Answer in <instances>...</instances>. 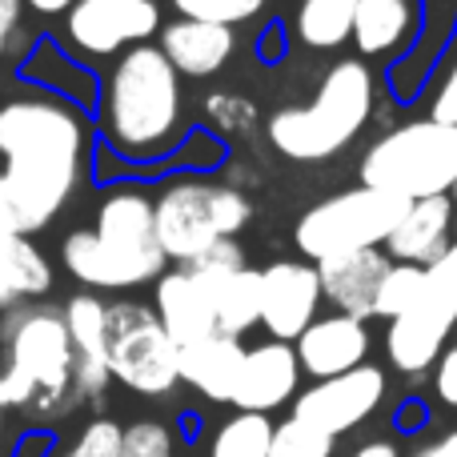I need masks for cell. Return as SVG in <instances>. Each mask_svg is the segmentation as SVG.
I'll return each mask as SVG.
<instances>
[{
    "mask_svg": "<svg viewBox=\"0 0 457 457\" xmlns=\"http://www.w3.org/2000/svg\"><path fill=\"white\" fill-rule=\"evenodd\" d=\"M434 389H437V397H442L445 405H453V410H457V345L445 349L442 361H437Z\"/></svg>",
    "mask_w": 457,
    "mask_h": 457,
    "instance_id": "33",
    "label": "cell"
},
{
    "mask_svg": "<svg viewBox=\"0 0 457 457\" xmlns=\"http://www.w3.org/2000/svg\"><path fill=\"white\" fill-rule=\"evenodd\" d=\"M450 228H453V201L450 197H426L410 201L405 217L386 241V257L397 265H421L437 261L450 249Z\"/></svg>",
    "mask_w": 457,
    "mask_h": 457,
    "instance_id": "19",
    "label": "cell"
},
{
    "mask_svg": "<svg viewBox=\"0 0 457 457\" xmlns=\"http://www.w3.org/2000/svg\"><path fill=\"white\" fill-rule=\"evenodd\" d=\"M361 185L402 201L450 197L457 189V125L405 120L361 157Z\"/></svg>",
    "mask_w": 457,
    "mask_h": 457,
    "instance_id": "5",
    "label": "cell"
},
{
    "mask_svg": "<svg viewBox=\"0 0 457 457\" xmlns=\"http://www.w3.org/2000/svg\"><path fill=\"white\" fill-rule=\"evenodd\" d=\"M29 8H37V12H45V16H56V12H69L77 0H24Z\"/></svg>",
    "mask_w": 457,
    "mask_h": 457,
    "instance_id": "38",
    "label": "cell"
},
{
    "mask_svg": "<svg viewBox=\"0 0 457 457\" xmlns=\"http://www.w3.org/2000/svg\"><path fill=\"white\" fill-rule=\"evenodd\" d=\"M457 325V241L421 269V297L410 313L389 321L386 353L397 373H426L442 361L445 341Z\"/></svg>",
    "mask_w": 457,
    "mask_h": 457,
    "instance_id": "8",
    "label": "cell"
},
{
    "mask_svg": "<svg viewBox=\"0 0 457 457\" xmlns=\"http://www.w3.org/2000/svg\"><path fill=\"white\" fill-rule=\"evenodd\" d=\"M297 365L301 373L317 381H329V378H341V373L357 370L365 365V353H370V329L365 321L357 317H345V313H329V317H317L297 341Z\"/></svg>",
    "mask_w": 457,
    "mask_h": 457,
    "instance_id": "15",
    "label": "cell"
},
{
    "mask_svg": "<svg viewBox=\"0 0 457 457\" xmlns=\"http://www.w3.org/2000/svg\"><path fill=\"white\" fill-rule=\"evenodd\" d=\"M453 217H457V189H453Z\"/></svg>",
    "mask_w": 457,
    "mask_h": 457,
    "instance_id": "40",
    "label": "cell"
},
{
    "mask_svg": "<svg viewBox=\"0 0 457 457\" xmlns=\"http://www.w3.org/2000/svg\"><path fill=\"white\" fill-rule=\"evenodd\" d=\"M421 297V265H389V273L381 277L378 289V305H373V317L381 321H397L402 313H410Z\"/></svg>",
    "mask_w": 457,
    "mask_h": 457,
    "instance_id": "27",
    "label": "cell"
},
{
    "mask_svg": "<svg viewBox=\"0 0 457 457\" xmlns=\"http://www.w3.org/2000/svg\"><path fill=\"white\" fill-rule=\"evenodd\" d=\"M153 313L161 317L165 333L181 349L197 345V341H205V337H217L213 301H209L205 281H201L189 265L157 277V289H153Z\"/></svg>",
    "mask_w": 457,
    "mask_h": 457,
    "instance_id": "18",
    "label": "cell"
},
{
    "mask_svg": "<svg viewBox=\"0 0 457 457\" xmlns=\"http://www.w3.org/2000/svg\"><path fill=\"white\" fill-rule=\"evenodd\" d=\"M418 0H357L353 45L361 56H397L418 32Z\"/></svg>",
    "mask_w": 457,
    "mask_h": 457,
    "instance_id": "23",
    "label": "cell"
},
{
    "mask_svg": "<svg viewBox=\"0 0 457 457\" xmlns=\"http://www.w3.org/2000/svg\"><path fill=\"white\" fill-rule=\"evenodd\" d=\"M120 457H173V434L161 421H133L120 442Z\"/></svg>",
    "mask_w": 457,
    "mask_h": 457,
    "instance_id": "32",
    "label": "cell"
},
{
    "mask_svg": "<svg viewBox=\"0 0 457 457\" xmlns=\"http://www.w3.org/2000/svg\"><path fill=\"white\" fill-rule=\"evenodd\" d=\"M429 117L442 120V125H457V61L450 69V77L442 80V88H437L434 96V109H429Z\"/></svg>",
    "mask_w": 457,
    "mask_h": 457,
    "instance_id": "34",
    "label": "cell"
},
{
    "mask_svg": "<svg viewBox=\"0 0 457 457\" xmlns=\"http://www.w3.org/2000/svg\"><path fill=\"white\" fill-rule=\"evenodd\" d=\"M88 133L72 104L21 96L0 109V237L45 228L72 197L85 169Z\"/></svg>",
    "mask_w": 457,
    "mask_h": 457,
    "instance_id": "1",
    "label": "cell"
},
{
    "mask_svg": "<svg viewBox=\"0 0 457 457\" xmlns=\"http://www.w3.org/2000/svg\"><path fill=\"white\" fill-rule=\"evenodd\" d=\"M357 0H297L293 37L313 53H333L353 37Z\"/></svg>",
    "mask_w": 457,
    "mask_h": 457,
    "instance_id": "25",
    "label": "cell"
},
{
    "mask_svg": "<svg viewBox=\"0 0 457 457\" xmlns=\"http://www.w3.org/2000/svg\"><path fill=\"white\" fill-rule=\"evenodd\" d=\"M410 201L389 197L378 189H345L337 197H325L313 205L293 228V241L309 261H325L337 253H357V249H386L389 233L405 217Z\"/></svg>",
    "mask_w": 457,
    "mask_h": 457,
    "instance_id": "7",
    "label": "cell"
},
{
    "mask_svg": "<svg viewBox=\"0 0 457 457\" xmlns=\"http://www.w3.org/2000/svg\"><path fill=\"white\" fill-rule=\"evenodd\" d=\"M0 341L8 349V365L0 370V405L4 410H32L40 418L64 413L72 394V341L64 325V309L16 305L0 321Z\"/></svg>",
    "mask_w": 457,
    "mask_h": 457,
    "instance_id": "3",
    "label": "cell"
},
{
    "mask_svg": "<svg viewBox=\"0 0 457 457\" xmlns=\"http://www.w3.org/2000/svg\"><path fill=\"white\" fill-rule=\"evenodd\" d=\"M64 325H69V341H72V394L77 402H101L109 389L112 373H109V305L93 293H77L64 305Z\"/></svg>",
    "mask_w": 457,
    "mask_h": 457,
    "instance_id": "14",
    "label": "cell"
},
{
    "mask_svg": "<svg viewBox=\"0 0 457 457\" xmlns=\"http://www.w3.org/2000/svg\"><path fill=\"white\" fill-rule=\"evenodd\" d=\"M381 397H386V373L378 365H357V370L341 373V378L313 381L305 394H297L293 418L337 437L361 426L381 405Z\"/></svg>",
    "mask_w": 457,
    "mask_h": 457,
    "instance_id": "11",
    "label": "cell"
},
{
    "mask_svg": "<svg viewBox=\"0 0 457 457\" xmlns=\"http://www.w3.org/2000/svg\"><path fill=\"white\" fill-rule=\"evenodd\" d=\"M4 48H8V32L0 29V56H4Z\"/></svg>",
    "mask_w": 457,
    "mask_h": 457,
    "instance_id": "39",
    "label": "cell"
},
{
    "mask_svg": "<svg viewBox=\"0 0 457 457\" xmlns=\"http://www.w3.org/2000/svg\"><path fill=\"white\" fill-rule=\"evenodd\" d=\"M161 53L177 69V77H213L228 64V56L237 53L233 29L221 24H201V21H173L161 32Z\"/></svg>",
    "mask_w": 457,
    "mask_h": 457,
    "instance_id": "20",
    "label": "cell"
},
{
    "mask_svg": "<svg viewBox=\"0 0 457 457\" xmlns=\"http://www.w3.org/2000/svg\"><path fill=\"white\" fill-rule=\"evenodd\" d=\"M253 217V205L241 189L213 181H173L153 201L157 245L169 261L193 265L213 245L233 241Z\"/></svg>",
    "mask_w": 457,
    "mask_h": 457,
    "instance_id": "6",
    "label": "cell"
},
{
    "mask_svg": "<svg viewBox=\"0 0 457 457\" xmlns=\"http://www.w3.org/2000/svg\"><path fill=\"white\" fill-rule=\"evenodd\" d=\"M173 8L181 12V21H201V24H245L265 8V0H173Z\"/></svg>",
    "mask_w": 457,
    "mask_h": 457,
    "instance_id": "29",
    "label": "cell"
},
{
    "mask_svg": "<svg viewBox=\"0 0 457 457\" xmlns=\"http://www.w3.org/2000/svg\"><path fill=\"white\" fill-rule=\"evenodd\" d=\"M269 457H333V437L305 426V421L289 418V421H281V426H273Z\"/></svg>",
    "mask_w": 457,
    "mask_h": 457,
    "instance_id": "28",
    "label": "cell"
},
{
    "mask_svg": "<svg viewBox=\"0 0 457 457\" xmlns=\"http://www.w3.org/2000/svg\"><path fill=\"white\" fill-rule=\"evenodd\" d=\"M273 445V421L265 413H237L213 437L209 457H269Z\"/></svg>",
    "mask_w": 457,
    "mask_h": 457,
    "instance_id": "26",
    "label": "cell"
},
{
    "mask_svg": "<svg viewBox=\"0 0 457 457\" xmlns=\"http://www.w3.org/2000/svg\"><path fill=\"white\" fill-rule=\"evenodd\" d=\"M394 261L386 249H357V253H337V257L317 261V281H321V297L329 301L337 313L370 321L373 305H378L381 277L389 273Z\"/></svg>",
    "mask_w": 457,
    "mask_h": 457,
    "instance_id": "17",
    "label": "cell"
},
{
    "mask_svg": "<svg viewBox=\"0 0 457 457\" xmlns=\"http://www.w3.org/2000/svg\"><path fill=\"white\" fill-rule=\"evenodd\" d=\"M185 117L181 77L157 45H137L104 85V137L125 157H157L177 141Z\"/></svg>",
    "mask_w": 457,
    "mask_h": 457,
    "instance_id": "2",
    "label": "cell"
},
{
    "mask_svg": "<svg viewBox=\"0 0 457 457\" xmlns=\"http://www.w3.org/2000/svg\"><path fill=\"white\" fill-rule=\"evenodd\" d=\"M205 120H213V125L228 137H241V133H253V125H257V109L237 93H213L205 101Z\"/></svg>",
    "mask_w": 457,
    "mask_h": 457,
    "instance_id": "30",
    "label": "cell"
},
{
    "mask_svg": "<svg viewBox=\"0 0 457 457\" xmlns=\"http://www.w3.org/2000/svg\"><path fill=\"white\" fill-rule=\"evenodd\" d=\"M96 237L109 249L133 253V257H165L157 245V221H153V201L137 189H117L96 209ZM169 261V257H165Z\"/></svg>",
    "mask_w": 457,
    "mask_h": 457,
    "instance_id": "21",
    "label": "cell"
},
{
    "mask_svg": "<svg viewBox=\"0 0 457 457\" xmlns=\"http://www.w3.org/2000/svg\"><path fill=\"white\" fill-rule=\"evenodd\" d=\"M120 442H125V429L109 418H96L80 429V437L61 457H120Z\"/></svg>",
    "mask_w": 457,
    "mask_h": 457,
    "instance_id": "31",
    "label": "cell"
},
{
    "mask_svg": "<svg viewBox=\"0 0 457 457\" xmlns=\"http://www.w3.org/2000/svg\"><path fill=\"white\" fill-rule=\"evenodd\" d=\"M109 373L141 397H165L181 381V345L149 305H109Z\"/></svg>",
    "mask_w": 457,
    "mask_h": 457,
    "instance_id": "9",
    "label": "cell"
},
{
    "mask_svg": "<svg viewBox=\"0 0 457 457\" xmlns=\"http://www.w3.org/2000/svg\"><path fill=\"white\" fill-rule=\"evenodd\" d=\"M157 29V0H77L69 8V45L85 56H117Z\"/></svg>",
    "mask_w": 457,
    "mask_h": 457,
    "instance_id": "10",
    "label": "cell"
},
{
    "mask_svg": "<svg viewBox=\"0 0 457 457\" xmlns=\"http://www.w3.org/2000/svg\"><path fill=\"white\" fill-rule=\"evenodd\" d=\"M21 8H24V0H0V29L12 32L21 24Z\"/></svg>",
    "mask_w": 457,
    "mask_h": 457,
    "instance_id": "36",
    "label": "cell"
},
{
    "mask_svg": "<svg viewBox=\"0 0 457 457\" xmlns=\"http://www.w3.org/2000/svg\"><path fill=\"white\" fill-rule=\"evenodd\" d=\"M373 72L365 61H337L317 96L301 109H281L269 120V141L289 161H329L370 125Z\"/></svg>",
    "mask_w": 457,
    "mask_h": 457,
    "instance_id": "4",
    "label": "cell"
},
{
    "mask_svg": "<svg viewBox=\"0 0 457 457\" xmlns=\"http://www.w3.org/2000/svg\"><path fill=\"white\" fill-rule=\"evenodd\" d=\"M349 457H402V453H397L394 442H365L361 450H353Z\"/></svg>",
    "mask_w": 457,
    "mask_h": 457,
    "instance_id": "37",
    "label": "cell"
},
{
    "mask_svg": "<svg viewBox=\"0 0 457 457\" xmlns=\"http://www.w3.org/2000/svg\"><path fill=\"white\" fill-rule=\"evenodd\" d=\"M413 457H457V429L445 437H437L434 445H426V450H418Z\"/></svg>",
    "mask_w": 457,
    "mask_h": 457,
    "instance_id": "35",
    "label": "cell"
},
{
    "mask_svg": "<svg viewBox=\"0 0 457 457\" xmlns=\"http://www.w3.org/2000/svg\"><path fill=\"white\" fill-rule=\"evenodd\" d=\"M241 361H245V345L237 337H205L197 345L181 349V381L193 386L201 397L209 402H228L233 405V389L241 378Z\"/></svg>",
    "mask_w": 457,
    "mask_h": 457,
    "instance_id": "22",
    "label": "cell"
},
{
    "mask_svg": "<svg viewBox=\"0 0 457 457\" xmlns=\"http://www.w3.org/2000/svg\"><path fill=\"white\" fill-rule=\"evenodd\" d=\"M321 309V281H317V265L305 261H273L261 269V325H265L269 341H293L317 321Z\"/></svg>",
    "mask_w": 457,
    "mask_h": 457,
    "instance_id": "12",
    "label": "cell"
},
{
    "mask_svg": "<svg viewBox=\"0 0 457 457\" xmlns=\"http://www.w3.org/2000/svg\"><path fill=\"white\" fill-rule=\"evenodd\" d=\"M61 261L80 285L88 289H137V285H157L165 273V257H133V253L109 249L93 228L64 237Z\"/></svg>",
    "mask_w": 457,
    "mask_h": 457,
    "instance_id": "13",
    "label": "cell"
},
{
    "mask_svg": "<svg viewBox=\"0 0 457 457\" xmlns=\"http://www.w3.org/2000/svg\"><path fill=\"white\" fill-rule=\"evenodd\" d=\"M53 289V265L29 237H0V309Z\"/></svg>",
    "mask_w": 457,
    "mask_h": 457,
    "instance_id": "24",
    "label": "cell"
},
{
    "mask_svg": "<svg viewBox=\"0 0 457 457\" xmlns=\"http://www.w3.org/2000/svg\"><path fill=\"white\" fill-rule=\"evenodd\" d=\"M297 381H301L297 349L285 345V341H265L257 349H245L233 405L241 413H265L269 418V410H281L285 402H293Z\"/></svg>",
    "mask_w": 457,
    "mask_h": 457,
    "instance_id": "16",
    "label": "cell"
},
{
    "mask_svg": "<svg viewBox=\"0 0 457 457\" xmlns=\"http://www.w3.org/2000/svg\"><path fill=\"white\" fill-rule=\"evenodd\" d=\"M0 426H4V405H0Z\"/></svg>",
    "mask_w": 457,
    "mask_h": 457,
    "instance_id": "41",
    "label": "cell"
}]
</instances>
